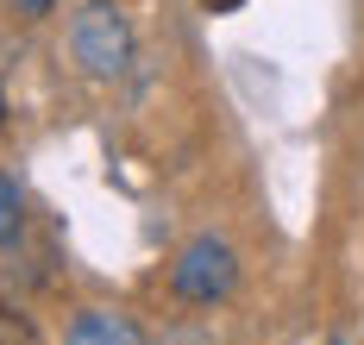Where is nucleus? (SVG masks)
I'll list each match as a JSON object with an SVG mask.
<instances>
[{
    "instance_id": "obj_1",
    "label": "nucleus",
    "mask_w": 364,
    "mask_h": 345,
    "mask_svg": "<svg viewBox=\"0 0 364 345\" xmlns=\"http://www.w3.org/2000/svg\"><path fill=\"white\" fill-rule=\"evenodd\" d=\"M70 50H75V63L95 82H119L132 70V50H139V44H132V26H126L119 6L88 0V6L75 13V26H70Z\"/></svg>"
},
{
    "instance_id": "obj_2",
    "label": "nucleus",
    "mask_w": 364,
    "mask_h": 345,
    "mask_svg": "<svg viewBox=\"0 0 364 345\" xmlns=\"http://www.w3.org/2000/svg\"><path fill=\"white\" fill-rule=\"evenodd\" d=\"M232 283H239V258H232V245L214 239V232L188 239V245L176 251V264H170V289H176V302H188V307L226 302Z\"/></svg>"
},
{
    "instance_id": "obj_3",
    "label": "nucleus",
    "mask_w": 364,
    "mask_h": 345,
    "mask_svg": "<svg viewBox=\"0 0 364 345\" xmlns=\"http://www.w3.org/2000/svg\"><path fill=\"white\" fill-rule=\"evenodd\" d=\"M63 345H151V339L113 307H82L70 320V333H63Z\"/></svg>"
},
{
    "instance_id": "obj_4",
    "label": "nucleus",
    "mask_w": 364,
    "mask_h": 345,
    "mask_svg": "<svg viewBox=\"0 0 364 345\" xmlns=\"http://www.w3.org/2000/svg\"><path fill=\"white\" fill-rule=\"evenodd\" d=\"M19 226H26V195H19L13 176H0V245H13Z\"/></svg>"
},
{
    "instance_id": "obj_5",
    "label": "nucleus",
    "mask_w": 364,
    "mask_h": 345,
    "mask_svg": "<svg viewBox=\"0 0 364 345\" xmlns=\"http://www.w3.org/2000/svg\"><path fill=\"white\" fill-rule=\"evenodd\" d=\"M0 345H44L26 314H0Z\"/></svg>"
},
{
    "instance_id": "obj_6",
    "label": "nucleus",
    "mask_w": 364,
    "mask_h": 345,
    "mask_svg": "<svg viewBox=\"0 0 364 345\" xmlns=\"http://www.w3.org/2000/svg\"><path fill=\"white\" fill-rule=\"evenodd\" d=\"M157 345H208V339H201V333H164Z\"/></svg>"
},
{
    "instance_id": "obj_7",
    "label": "nucleus",
    "mask_w": 364,
    "mask_h": 345,
    "mask_svg": "<svg viewBox=\"0 0 364 345\" xmlns=\"http://www.w3.org/2000/svg\"><path fill=\"white\" fill-rule=\"evenodd\" d=\"M50 6H57V0H19V13H32V19H38V13H50Z\"/></svg>"
},
{
    "instance_id": "obj_8",
    "label": "nucleus",
    "mask_w": 364,
    "mask_h": 345,
    "mask_svg": "<svg viewBox=\"0 0 364 345\" xmlns=\"http://www.w3.org/2000/svg\"><path fill=\"white\" fill-rule=\"evenodd\" d=\"M208 6H239V0H208Z\"/></svg>"
},
{
    "instance_id": "obj_9",
    "label": "nucleus",
    "mask_w": 364,
    "mask_h": 345,
    "mask_svg": "<svg viewBox=\"0 0 364 345\" xmlns=\"http://www.w3.org/2000/svg\"><path fill=\"white\" fill-rule=\"evenodd\" d=\"M0 119H6V94H0Z\"/></svg>"
},
{
    "instance_id": "obj_10",
    "label": "nucleus",
    "mask_w": 364,
    "mask_h": 345,
    "mask_svg": "<svg viewBox=\"0 0 364 345\" xmlns=\"http://www.w3.org/2000/svg\"><path fill=\"white\" fill-rule=\"evenodd\" d=\"M333 345H339V339H333Z\"/></svg>"
}]
</instances>
